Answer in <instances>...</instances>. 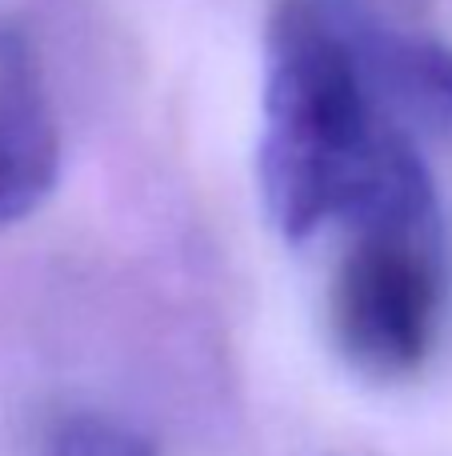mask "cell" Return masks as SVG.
<instances>
[{
	"label": "cell",
	"mask_w": 452,
	"mask_h": 456,
	"mask_svg": "<svg viewBox=\"0 0 452 456\" xmlns=\"http://www.w3.org/2000/svg\"><path fill=\"white\" fill-rule=\"evenodd\" d=\"M400 133L376 112L357 32L325 0H277L264 24L261 197L285 240L344 221Z\"/></svg>",
	"instance_id": "obj_1"
},
{
	"label": "cell",
	"mask_w": 452,
	"mask_h": 456,
	"mask_svg": "<svg viewBox=\"0 0 452 456\" xmlns=\"http://www.w3.org/2000/svg\"><path fill=\"white\" fill-rule=\"evenodd\" d=\"M352 240L328 284V329L341 356L373 380L429 364L448 308V256L437 189L400 136L373 189L344 213Z\"/></svg>",
	"instance_id": "obj_2"
},
{
	"label": "cell",
	"mask_w": 452,
	"mask_h": 456,
	"mask_svg": "<svg viewBox=\"0 0 452 456\" xmlns=\"http://www.w3.org/2000/svg\"><path fill=\"white\" fill-rule=\"evenodd\" d=\"M61 125L20 28H0V232L28 221L61 181Z\"/></svg>",
	"instance_id": "obj_3"
},
{
	"label": "cell",
	"mask_w": 452,
	"mask_h": 456,
	"mask_svg": "<svg viewBox=\"0 0 452 456\" xmlns=\"http://www.w3.org/2000/svg\"><path fill=\"white\" fill-rule=\"evenodd\" d=\"M376 85L392 88L413 112L452 133V45L416 32L352 28Z\"/></svg>",
	"instance_id": "obj_4"
},
{
	"label": "cell",
	"mask_w": 452,
	"mask_h": 456,
	"mask_svg": "<svg viewBox=\"0 0 452 456\" xmlns=\"http://www.w3.org/2000/svg\"><path fill=\"white\" fill-rule=\"evenodd\" d=\"M44 456H157V444L117 417L72 412L48 433Z\"/></svg>",
	"instance_id": "obj_5"
}]
</instances>
